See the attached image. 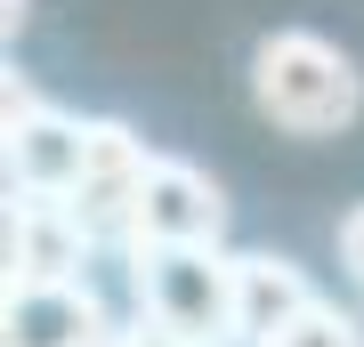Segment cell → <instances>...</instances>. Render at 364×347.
<instances>
[{"mask_svg": "<svg viewBox=\"0 0 364 347\" xmlns=\"http://www.w3.org/2000/svg\"><path fill=\"white\" fill-rule=\"evenodd\" d=\"M251 105L275 129H291V138H340L364 114V73L340 40L284 25L251 49Z\"/></svg>", "mask_w": 364, "mask_h": 347, "instance_id": "1", "label": "cell"}, {"mask_svg": "<svg viewBox=\"0 0 364 347\" xmlns=\"http://www.w3.org/2000/svg\"><path fill=\"white\" fill-rule=\"evenodd\" d=\"M122 258H130L138 323L195 347L235 339V250H122Z\"/></svg>", "mask_w": 364, "mask_h": 347, "instance_id": "2", "label": "cell"}, {"mask_svg": "<svg viewBox=\"0 0 364 347\" xmlns=\"http://www.w3.org/2000/svg\"><path fill=\"white\" fill-rule=\"evenodd\" d=\"M122 250H227V194H219V178L195 170V162H178V154H154Z\"/></svg>", "mask_w": 364, "mask_h": 347, "instance_id": "3", "label": "cell"}, {"mask_svg": "<svg viewBox=\"0 0 364 347\" xmlns=\"http://www.w3.org/2000/svg\"><path fill=\"white\" fill-rule=\"evenodd\" d=\"M146 170H154L146 138H138L130 121H105V114H97L90 138H81V178H73V194H65V210L81 219V234H90V243H130Z\"/></svg>", "mask_w": 364, "mask_h": 347, "instance_id": "4", "label": "cell"}, {"mask_svg": "<svg viewBox=\"0 0 364 347\" xmlns=\"http://www.w3.org/2000/svg\"><path fill=\"white\" fill-rule=\"evenodd\" d=\"M0 138H9V194H25V202H65V194H73L90 121L41 105L33 81L9 73V129H0Z\"/></svg>", "mask_w": 364, "mask_h": 347, "instance_id": "5", "label": "cell"}, {"mask_svg": "<svg viewBox=\"0 0 364 347\" xmlns=\"http://www.w3.org/2000/svg\"><path fill=\"white\" fill-rule=\"evenodd\" d=\"M90 234L65 202H25L9 194V291H49V283H90Z\"/></svg>", "mask_w": 364, "mask_h": 347, "instance_id": "6", "label": "cell"}, {"mask_svg": "<svg viewBox=\"0 0 364 347\" xmlns=\"http://www.w3.org/2000/svg\"><path fill=\"white\" fill-rule=\"evenodd\" d=\"M122 323L105 315L97 283H49V291H9L0 307V347H114Z\"/></svg>", "mask_w": 364, "mask_h": 347, "instance_id": "7", "label": "cell"}, {"mask_svg": "<svg viewBox=\"0 0 364 347\" xmlns=\"http://www.w3.org/2000/svg\"><path fill=\"white\" fill-rule=\"evenodd\" d=\"M316 299L324 291L308 283L299 258H284V250H235V339L243 347H275Z\"/></svg>", "mask_w": 364, "mask_h": 347, "instance_id": "8", "label": "cell"}, {"mask_svg": "<svg viewBox=\"0 0 364 347\" xmlns=\"http://www.w3.org/2000/svg\"><path fill=\"white\" fill-rule=\"evenodd\" d=\"M275 347H364V323L340 307V299H316V307L299 315V323H291V331L275 339Z\"/></svg>", "mask_w": 364, "mask_h": 347, "instance_id": "9", "label": "cell"}, {"mask_svg": "<svg viewBox=\"0 0 364 347\" xmlns=\"http://www.w3.org/2000/svg\"><path fill=\"white\" fill-rule=\"evenodd\" d=\"M340 267H348V275H356V291H364V202L340 219Z\"/></svg>", "mask_w": 364, "mask_h": 347, "instance_id": "10", "label": "cell"}, {"mask_svg": "<svg viewBox=\"0 0 364 347\" xmlns=\"http://www.w3.org/2000/svg\"><path fill=\"white\" fill-rule=\"evenodd\" d=\"M114 347H195V339H170V331H154V323H122Z\"/></svg>", "mask_w": 364, "mask_h": 347, "instance_id": "11", "label": "cell"}, {"mask_svg": "<svg viewBox=\"0 0 364 347\" xmlns=\"http://www.w3.org/2000/svg\"><path fill=\"white\" fill-rule=\"evenodd\" d=\"M25 16H33L25 0H9V9H0V25H9V33H25Z\"/></svg>", "mask_w": 364, "mask_h": 347, "instance_id": "12", "label": "cell"}]
</instances>
